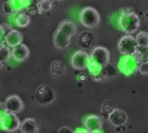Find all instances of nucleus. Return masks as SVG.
Returning <instances> with one entry per match:
<instances>
[{"label":"nucleus","mask_w":148,"mask_h":133,"mask_svg":"<svg viewBox=\"0 0 148 133\" xmlns=\"http://www.w3.org/2000/svg\"><path fill=\"white\" fill-rule=\"evenodd\" d=\"M9 5L12 12H22L23 9L28 7L31 5V1H25V0H12V1L6 2Z\"/></svg>","instance_id":"f3484780"},{"label":"nucleus","mask_w":148,"mask_h":133,"mask_svg":"<svg viewBox=\"0 0 148 133\" xmlns=\"http://www.w3.org/2000/svg\"><path fill=\"white\" fill-rule=\"evenodd\" d=\"M4 67V63H1V62H0V70H1L2 68Z\"/></svg>","instance_id":"bb28decb"},{"label":"nucleus","mask_w":148,"mask_h":133,"mask_svg":"<svg viewBox=\"0 0 148 133\" xmlns=\"http://www.w3.org/2000/svg\"><path fill=\"white\" fill-rule=\"evenodd\" d=\"M91 63L89 54L82 50L74 52L71 57V65L73 69L78 71H83L88 68Z\"/></svg>","instance_id":"20e7f679"},{"label":"nucleus","mask_w":148,"mask_h":133,"mask_svg":"<svg viewBox=\"0 0 148 133\" xmlns=\"http://www.w3.org/2000/svg\"><path fill=\"white\" fill-rule=\"evenodd\" d=\"M23 41V35L20 31L17 30H12L10 32L6 34L5 37V43L7 44L8 47H16L22 44Z\"/></svg>","instance_id":"2eb2a0df"},{"label":"nucleus","mask_w":148,"mask_h":133,"mask_svg":"<svg viewBox=\"0 0 148 133\" xmlns=\"http://www.w3.org/2000/svg\"><path fill=\"white\" fill-rule=\"evenodd\" d=\"M117 22L120 30L126 33V35L134 34L140 26L139 17L132 9L130 8L120 9Z\"/></svg>","instance_id":"f03ea898"},{"label":"nucleus","mask_w":148,"mask_h":133,"mask_svg":"<svg viewBox=\"0 0 148 133\" xmlns=\"http://www.w3.org/2000/svg\"><path fill=\"white\" fill-rule=\"evenodd\" d=\"M134 38L138 48H148V32L139 31Z\"/></svg>","instance_id":"6ab92c4d"},{"label":"nucleus","mask_w":148,"mask_h":133,"mask_svg":"<svg viewBox=\"0 0 148 133\" xmlns=\"http://www.w3.org/2000/svg\"><path fill=\"white\" fill-rule=\"evenodd\" d=\"M21 121L14 113L7 112L0 122V128L7 133H15L20 128Z\"/></svg>","instance_id":"423d86ee"},{"label":"nucleus","mask_w":148,"mask_h":133,"mask_svg":"<svg viewBox=\"0 0 148 133\" xmlns=\"http://www.w3.org/2000/svg\"><path fill=\"white\" fill-rule=\"evenodd\" d=\"M88 70H89V72L94 81L102 82L107 78V75H106V70L104 69V67H102V66H100L93 62H91L90 64L88 65Z\"/></svg>","instance_id":"ddd939ff"},{"label":"nucleus","mask_w":148,"mask_h":133,"mask_svg":"<svg viewBox=\"0 0 148 133\" xmlns=\"http://www.w3.org/2000/svg\"><path fill=\"white\" fill-rule=\"evenodd\" d=\"M138 62L132 56H124L119 63V69L125 76H132L138 70Z\"/></svg>","instance_id":"6e6552de"},{"label":"nucleus","mask_w":148,"mask_h":133,"mask_svg":"<svg viewBox=\"0 0 148 133\" xmlns=\"http://www.w3.org/2000/svg\"><path fill=\"white\" fill-rule=\"evenodd\" d=\"M84 126L85 129L87 130L90 133L101 130L103 126V120L98 115H89L84 119Z\"/></svg>","instance_id":"9b49d317"},{"label":"nucleus","mask_w":148,"mask_h":133,"mask_svg":"<svg viewBox=\"0 0 148 133\" xmlns=\"http://www.w3.org/2000/svg\"><path fill=\"white\" fill-rule=\"evenodd\" d=\"M137 49L135 38L132 35H125L118 42V50L124 56H132Z\"/></svg>","instance_id":"0eeeda50"},{"label":"nucleus","mask_w":148,"mask_h":133,"mask_svg":"<svg viewBox=\"0 0 148 133\" xmlns=\"http://www.w3.org/2000/svg\"><path fill=\"white\" fill-rule=\"evenodd\" d=\"M92 133H104L102 130H98V131H95V132H92Z\"/></svg>","instance_id":"cd10ccee"},{"label":"nucleus","mask_w":148,"mask_h":133,"mask_svg":"<svg viewBox=\"0 0 148 133\" xmlns=\"http://www.w3.org/2000/svg\"><path fill=\"white\" fill-rule=\"evenodd\" d=\"M138 72L142 76H147L148 75V62H144L139 63Z\"/></svg>","instance_id":"4be33fe9"},{"label":"nucleus","mask_w":148,"mask_h":133,"mask_svg":"<svg viewBox=\"0 0 148 133\" xmlns=\"http://www.w3.org/2000/svg\"><path fill=\"white\" fill-rule=\"evenodd\" d=\"M13 22L16 26L21 29H25L28 27L31 24V17L25 13V12H19L17 13H14L13 17Z\"/></svg>","instance_id":"dca6fc26"},{"label":"nucleus","mask_w":148,"mask_h":133,"mask_svg":"<svg viewBox=\"0 0 148 133\" xmlns=\"http://www.w3.org/2000/svg\"><path fill=\"white\" fill-rule=\"evenodd\" d=\"M138 63L148 62V48H138L135 50V52L132 55Z\"/></svg>","instance_id":"a211bd4d"},{"label":"nucleus","mask_w":148,"mask_h":133,"mask_svg":"<svg viewBox=\"0 0 148 133\" xmlns=\"http://www.w3.org/2000/svg\"><path fill=\"white\" fill-rule=\"evenodd\" d=\"M5 37H6V33L4 30V28L2 27V25H0V47H1L2 45H5Z\"/></svg>","instance_id":"5701e85b"},{"label":"nucleus","mask_w":148,"mask_h":133,"mask_svg":"<svg viewBox=\"0 0 148 133\" xmlns=\"http://www.w3.org/2000/svg\"><path fill=\"white\" fill-rule=\"evenodd\" d=\"M109 122L115 127L123 126L126 123L128 117L126 112L122 109H113L108 116Z\"/></svg>","instance_id":"9d476101"},{"label":"nucleus","mask_w":148,"mask_h":133,"mask_svg":"<svg viewBox=\"0 0 148 133\" xmlns=\"http://www.w3.org/2000/svg\"><path fill=\"white\" fill-rule=\"evenodd\" d=\"M5 106L7 112L10 113H19L24 110V101L18 95H11L6 98L5 101Z\"/></svg>","instance_id":"1a4fd4ad"},{"label":"nucleus","mask_w":148,"mask_h":133,"mask_svg":"<svg viewBox=\"0 0 148 133\" xmlns=\"http://www.w3.org/2000/svg\"><path fill=\"white\" fill-rule=\"evenodd\" d=\"M31 55L30 49L25 44H19L14 47L12 50V57L15 62L23 63L25 62Z\"/></svg>","instance_id":"f8f14e48"},{"label":"nucleus","mask_w":148,"mask_h":133,"mask_svg":"<svg viewBox=\"0 0 148 133\" xmlns=\"http://www.w3.org/2000/svg\"><path fill=\"white\" fill-rule=\"evenodd\" d=\"M76 32L77 26L75 23L69 19L63 20L53 34L52 38L54 45L61 50L66 49L71 44V38L76 34Z\"/></svg>","instance_id":"f257e3e1"},{"label":"nucleus","mask_w":148,"mask_h":133,"mask_svg":"<svg viewBox=\"0 0 148 133\" xmlns=\"http://www.w3.org/2000/svg\"><path fill=\"white\" fill-rule=\"evenodd\" d=\"M53 7V2L52 1H38L37 3V8L39 14H43L45 12H49Z\"/></svg>","instance_id":"412c9836"},{"label":"nucleus","mask_w":148,"mask_h":133,"mask_svg":"<svg viewBox=\"0 0 148 133\" xmlns=\"http://www.w3.org/2000/svg\"><path fill=\"white\" fill-rule=\"evenodd\" d=\"M19 130L22 133H38V125L35 118L26 117L22 121Z\"/></svg>","instance_id":"4468645a"},{"label":"nucleus","mask_w":148,"mask_h":133,"mask_svg":"<svg viewBox=\"0 0 148 133\" xmlns=\"http://www.w3.org/2000/svg\"><path fill=\"white\" fill-rule=\"evenodd\" d=\"M79 19L80 24L87 29H94L100 24V15L99 12L92 6L83 8L79 14Z\"/></svg>","instance_id":"7ed1b4c3"},{"label":"nucleus","mask_w":148,"mask_h":133,"mask_svg":"<svg viewBox=\"0 0 148 133\" xmlns=\"http://www.w3.org/2000/svg\"><path fill=\"white\" fill-rule=\"evenodd\" d=\"M90 56L91 62H93L102 67L106 66L111 59V54L107 48L104 46H95L92 51Z\"/></svg>","instance_id":"39448f33"},{"label":"nucleus","mask_w":148,"mask_h":133,"mask_svg":"<svg viewBox=\"0 0 148 133\" xmlns=\"http://www.w3.org/2000/svg\"><path fill=\"white\" fill-rule=\"evenodd\" d=\"M12 57V51L10 48L6 45H2L0 47V62L8 63Z\"/></svg>","instance_id":"aec40b11"},{"label":"nucleus","mask_w":148,"mask_h":133,"mask_svg":"<svg viewBox=\"0 0 148 133\" xmlns=\"http://www.w3.org/2000/svg\"><path fill=\"white\" fill-rule=\"evenodd\" d=\"M58 133H74V131L69 127H62L58 130Z\"/></svg>","instance_id":"393cba45"},{"label":"nucleus","mask_w":148,"mask_h":133,"mask_svg":"<svg viewBox=\"0 0 148 133\" xmlns=\"http://www.w3.org/2000/svg\"><path fill=\"white\" fill-rule=\"evenodd\" d=\"M6 113H7V110L5 109V103L0 102V122H1L2 118L6 115Z\"/></svg>","instance_id":"b1692460"},{"label":"nucleus","mask_w":148,"mask_h":133,"mask_svg":"<svg viewBox=\"0 0 148 133\" xmlns=\"http://www.w3.org/2000/svg\"><path fill=\"white\" fill-rule=\"evenodd\" d=\"M74 133H90V132L87 130H86L85 128H79L74 131Z\"/></svg>","instance_id":"a878e982"}]
</instances>
